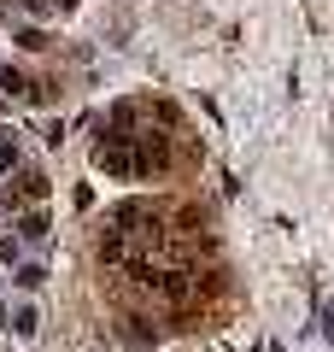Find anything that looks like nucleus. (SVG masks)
<instances>
[{"label":"nucleus","instance_id":"1","mask_svg":"<svg viewBox=\"0 0 334 352\" xmlns=\"http://www.w3.org/2000/svg\"><path fill=\"white\" fill-rule=\"evenodd\" d=\"M18 229H24V235H47V212H30Z\"/></svg>","mask_w":334,"mask_h":352},{"label":"nucleus","instance_id":"2","mask_svg":"<svg viewBox=\"0 0 334 352\" xmlns=\"http://www.w3.org/2000/svg\"><path fill=\"white\" fill-rule=\"evenodd\" d=\"M12 164H18V147H12V141H0V170H12Z\"/></svg>","mask_w":334,"mask_h":352},{"label":"nucleus","instance_id":"3","mask_svg":"<svg viewBox=\"0 0 334 352\" xmlns=\"http://www.w3.org/2000/svg\"><path fill=\"white\" fill-rule=\"evenodd\" d=\"M65 6H71V0H65Z\"/></svg>","mask_w":334,"mask_h":352}]
</instances>
